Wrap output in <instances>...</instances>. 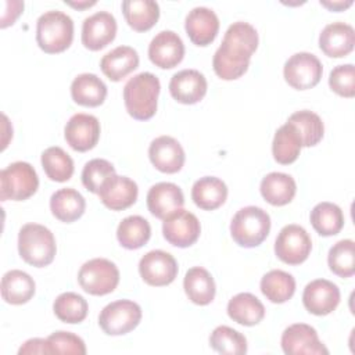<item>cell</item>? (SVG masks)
Listing matches in <instances>:
<instances>
[{"instance_id":"1","label":"cell","mask_w":355,"mask_h":355,"mask_svg":"<svg viewBox=\"0 0 355 355\" xmlns=\"http://www.w3.org/2000/svg\"><path fill=\"white\" fill-rule=\"evenodd\" d=\"M257 47V29L248 22H233L226 29L222 44L214 54L212 67L215 73L225 80L239 79L247 72L251 55Z\"/></svg>"},{"instance_id":"18","label":"cell","mask_w":355,"mask_h":355,"mask_svg":"<svg viewBox=\"0 0 355 355\" xmlns=\"http://www.w3.org/2000/svg\"><path fill=\"white\" fill-rule=\"evenodd\" d=\"M139 189L135 180L128 176L111 175L100 187L98 197L111 211H122L133 205L137 200Z\"/></svg>"},{"instance_id":"43","label":"cell","mask_w":355,"mask_h":355,"mask_svg":"<svg viewBox=\"0 0 355 355\" xmlns=\"http://www.w3.org/2000/svg\"><path fill=\"white\" fill-rule=\"evenodd\" d=\"M50 354H72V355H85L86 354V345L85 341L71 333V331H64L58 330L51 333L47 337Z\"/></svg>"},{"instance_id":"26","label":"cell","mask_w":355,"mask_h":355,"mask_svg":"<svg viewBox=\"0 0 355 355\" xmlns=\"http://www.w3.org/2000/svg\"><path fill=\"white\" fill-rule=\"evenodd\" d=\"M35 280L24 270L12 269L1 277V297L7 304L22 305L35 295Z\"/></svg>"},{"instance_id":"5","label":"cell","mask_w":355,"mask_h":355,"mask_svg":"<svg viewBox=\"0 0 355 355\" xmlns=\"http://www.w3.org/2000/svg\"><path fill=\"white\" fill-rule=\"evenodd\" d=\"M270 216L255 205L239 209L230 222V234L233 240L244 248L259 245L269 234Z\"/></svg>"},{"instance_id":"10","label":"cell","mask_w":355,"mask_h":355,"mask_svg":"<svg viewBox=\"0 0 355 355\" xmlns=\"http://www.w3.org/2000/svg\"><path fill=\"white\" fill-rule=\"evenodd\" d=\"M283 73L286 82L291 87L297 90H308L319 83L323 67L315 54L300 51L286 61Z\"/></svg>"},{"instance_id":"23","label":"cell","mask_w":355,"mask_h":355,"mask_svg":"<svg viewBox=\"0 0 355 355\" xmlns=\"http://www.w3.org/2000/svg\"><path fill=\"white\" fill-rule=\"evenodd\" d=\"M354 28L345 22H331L319 35V47L327 57H345L354 50Z\"/></svg>"},{"instance_id":"3","label":"cell","mask_w":355,"mask_h":355,"mask_svg":"<svg viewBox=\"0 0 355 355\" xmlns=\"http://www.w3.org/2000/svg\"><path fill=\"white\" fill-rule=\"evenodd\" d=\"M18 252L32 266H47L57 252L54 234L43 225L26 223L18 233Z\"/></svg>"},{"instance_id":"11","label":"cell","mask_w":355,"mask_h":355,"mask_svg":"<svg viewBox=\"0 0 355 355\" xmlns=\"http://www.w3.org/2000/svg\"><path fill=\"white\" fill-rule=\"evenodd\" d=\"M201 233V225L197 216L186 209H178L164 219L162 234L165 240L180 248L193 245Z\"/></svg>"},{"instance_id":"39","label":"cell","mask_w":355,"mask_h":355,"mask_svg":"<svg viewBox=\"0 0 355 355\" xmlns=\"http://www.w3.org/2000/svg\"><path fill=\"white\" fill-rule=\"evenodd\" d=\"M53 311L61 322L73 324V323H80L86 319L89 305L80 294L67 291L60 294L54 300Z\"/></svg>"},{"instance_id":"45","label":"cell","mask_w":355,"mask_h":355,"mask_svg":"<svg viewBox=\"0 0 355 355\" xmlns=\"http://www.w3.org/2000/svg\"><path fill=\"white\" fill-rule=\"evenodd\" d=\"M4 11L1 14V28H6L8 25H12L14 21L18 18V15L24 10V1L18 0H11V1H4Z\"/></svg>"},{"instance_id":"30","label":"cell","mask_w":355,"mask_h":355,"mask_svg":"<svg viewBox=\"0 0 355 355\" xmlns=\"http://www.w3.org/2000/svg\"><path fill=\"white\" fill-rule=\"evenodd\" d=\"M229 318L243 326H255L265 316L263 304L251 293H239L227 302Z\"/></svg>"},{"instance_id":"7","label":"cell","mask_w":355,"mask_h":355,"mask_svg":"<svg viewBox=\"0 0 355 355\" xmlns=\"http://www.w3.org/2000/svg\"><path fill=\"white\" fill-rule=\"evenodd\" d=\"M78 282L86 293L92 295H105L116 288L119 270L110 259L93 258L80 266Z\"/></svg>"},{"instance_id":"27","label":"cell","mask_w":355,"mask_h":355,"mask_svg":"<svg viewBox=\"0 0 355 355\" xmlns=\"http://www.w3.org/2000/svg\"><path fill=\"white\" fill-rule=\"evenodd\" d=\"M71 96L79 105L98 107L107 97V86L94 73H80L71 83Z\"/></svg>"},{"instance_id":"21","label":"cell","mask_w":355,"mask_h":355,"mask_svg":"<svg viewBox=\"0 0 355 355\" xmlns=\"http://www.w3.org/2000/svg\"><path fill=\"white\" fill-rule=\"evenodd\" d=\"M183 204V191L178 184L171 182H159L151 186L147 193V208L158 219H165L172 212L180 209Z\"/></svg>"},{"instance_id":"38","label":"cell","mask_w":355,"mask_h":355,"mask_svg":"<svg viewBox=\"0 0 355 355\" xmlns=\"http://www.w3.org/2000/svg\"><path fill=\"white\" fill-rule=\"evenodd\" d=\"M42 166L50 180L67 182L73 175L72 158L57 146L49 147L42 153Z\"/></svg>"},{"instance_id":"6","label":"cell","mask_w":355,"mask_h":355,"mask_svg":"<svg viewBox=\"0 0 355 355\" xmlns=\"http://www.w3.org/2000/svg\"><path fill=\"white\" fill-rule=\"evenodd\" d=\"M39 178L29 162L17 161L0 172V198L1 201H22L36 193Z\"/></svg>"},{"instance_id":"12","label":"cell","mask_w":355,"mask_h":355,"mask_svg":"<svg viewBox=\"0 0 355 355\" xmlns=\"http://www.w3.org/2000/svg\"><path fill=\"white\" fill-rule=\"evenodd\" d=\"M139 273L150 286H168L178 275V262L169 252L153 250L141 257L139 262Z\"/></svg>"},{"instance_id":"22","label":"cell","mask_w":355,"mask_h":355,"mask_svg":"<svg viewBox=\"0 0 355 355\" xmlns=\"http://www.w3.org/2000/svg\"><path fill=\"white\" fill-rule=\"evenodd\" d=\"M169 92L178 103L196 104L207 93V79L197 69H183L171 78Z\"/></svg>"},{"instance_id":"17","label":"cell","mask_w":355,"mask_h":355,"mask_svg":"<svg viewBox=\"0 0 355 355\" xmlns=\"http://www.w3.org/2000/svg\"><path fill=\"white\" fill-rule=\"evenodd\" d=\"M184 55V44L173 31H161L148 44L150 61L162 69L176 67Z\"/></svg>"},{"instance_id":"44","label":"cell","mask_w":355,"mask_h":355,"mask_svg":"<svg viewBox=\"0 0 355 355\" xmlns=\"http://www.w3.org/2000/svg\"><path fill=\"white\" fill-rule=\"evenodd\" d=\"M330 89L341 97L351 98L355 96V68L352 64L337 65L329 76Z\"/></svg>"},{"instance_id":"47","label":"cell","mask_w":355,"mask_h":355,"mask_svg":"<svg viewBox=\"0 0 355 355\" xmlns=\"http://www.w3.org/2000/svg\"><path fill=\"white\" fill-rule=\"evenodd\" d=\"M320 4L327 7L329 10H333V11H341L347 7H349L352 4V0H348V1H322L320 0Z\"/></svg>"},{"instance_id":"48","label":"cell","mask_w":355,"mask_h":355,"mask_svg":"<svg viewBox=\"0 0 355 355\" xmlns=\"http://www.w3.org/2000/svg\"><path fill=\"white\" fill-rule=\"evenodd\" d=\"M67 4L72 6V7H76V8H85V7H90V6H94L96 1H82V3H73V1H65Z\"/></svg>"},{"instance_id":"13","label":"cell","mask_w":355,"mask_h":355,"mask_svg":"<svg viewBox=\"0 0 355 355\" xmlns=\"http://www.w3.org/2000/svg\"><path fill=\"white\" fill-rule=\"evenodd\" d=\"M282 348L287 355L329 354V349L320 343L318 331L305 323H294L283 331Z\"/></svg>"},{"instance_id":"4","label":"cell","mask_w":355,"mask_h":355,"mask_svg":"<svg viewBox=\"0 0 355 355\" xmlns=\"http://www.w3.org/2000/svg\"><path fill=\"white\" fill-rule=\"evenodd\" d=\"M73 40V21L62 11H46L36 22V42L47 54L67 50Z\"/></svg>"},{"instance_id":"41","label":"cell","mask_w":355,"mask_h":355,"mask_svg":"<svg viewBox=\"0 0 355 355\" xmlns=\"http://www.w3.org/2000/svg\"><path fill=\"white\" fill-rule=\"evenodd\" d=\"M209 345L214 351L226 355H241L247 352V338L229 326H218L209 336Z\"/></svg>"},{"instance_id":"33","label":"cell","mask_w":355,"mask_h":355,"mask_svg":"<svg viewBox=\"0 0 355 355\" xmlns=\"http://www.w3.org/2000/svg\"><path fill=\"white\" fill-rule=\"evenodd\" d=\"M261 291L270 302L283 304L294 295L295 279L280 269L269 270L261 279Z\"/></svg>"},{"instance_id":"29","label":"cell","mask_w":355,"mask_h":355,"mask_svg":"<svg viewBox=\"0 0 355 355\" xmlns=\"http://www.w3.org/2000/svg\"><path fill=\"white\" fill-rule=\"evenodd\" d=\"M262 197L272 205L282 207L288 204L297 191L293 176L283 172H270L262 178L259 186Z\"/></svg>"},{"instance_id":"28","label":"cell","mask_w":355,"mask_h":355,"mask_svg":"<svg viewBox=\"0 0 355 355\" xmlns=\"http://www.w3.org/2000/svg\"><path fill=\"white\" fill-rule=\"evenodd\" d=\"M183 287L189 300L197 305H208L215 298L216 287L214 277L201 266L190 268L186 272Z\"/></svg>"},{"instance_id":"40","label":"cell","mask_w":355,"mask_h":355,"mask_svg":"<svg viewBox=\"0 0 355 355\" xmlns=\"http://www.w3.org/2000/svg\"><path fill=\"white\" fill-rule=\"evenodd\" d=\"M330 270L340 277H351L355 273V243L349 239L337 241L327 255Z\"/></svg>"},{"instance_id":"31","label":"cell","mask_w":355,"mask_h":355,"mask_svg":"<svg viewBox=\"0 0 355 355\" xmlns=\"http://www.w3.org/2000/svg\"><path fill=\"white\" fill-rule=\"evenodd\" d=\"M86 208V201L83 196L72 189L65 187L53 193L50 198L51 214L61 222L71 223L79 219Z\"/></svg>"},{"instance_id":"46","label":"cell","mask_w":355,"mask_h":355,"mask_svg":"<svg viewBox=\"0 0 355 355\" xmlns=\"http://www.w3.org/2000/svg\"><path fill=\"white\" fill-rule=\"evenodd\" d=\"M18 354H50L47 338H31L25 341L18 349Z\"/></svg>"},{"instance_id":"15","label":"cell","mask_w":355,"mask_h":355,"mask_svg":"<svg viewBox=\"0 0 355 355\" xmlns=\"http://www.w3.org/2000/svg\"><path fill=\"white\" fill-rule=\"evenodd\" d=\"M116 35V19L108 11H97L85 18L82 24V43L86 49L97 51L108 46Z\"/></svg>"},{"instance_id":"24","label":"cell","mask_w":355,"mask_h":355,"mask_svg":"<svg viewBox=\"0 0 355 355\" xmlns=\"http://www.w3.org/2000/svg\"><path fill=\"white\" fill-rule=\"evenodd\" d=\"M139 67V54L130 46H118L103 55L100 68L112 82H119Z\"/></svg>"},{"instance_id":"8","label":"cell","mask_w":355,"mask_h":355,"mask_svg":"<svg viewBox=\"0 0 355 355\" xmlns=\"http://www.w3.org/2000/svg\"><path fill=\"white\" fill-rule=\"evenodd\" d=\"M141 320V308L130 300H118L105 305L98 315V324L108 336H123Z\"/></svg>"},{"instance_id":"14","label":"cell","mask_w":355,"mask_h":355,"mask_svg":"<svg viewBox=\"0 0 355 355\" xmlns=\"http://www.w3.org/2000/svg\"><path fill=\"white\" fill-rule=\"evenodd\" d=\"M64 137L75 151H89L100 139V122L90 114H75L65 125Z\"/></svg>"},{"instance_id":"36","label":"cell","mask_w":355,"mask_h":355,"mask_svg":"<svg viewBox=\"0 0 355 355\" xmlns=\"http://www.w3.org/2000/svg\"><path fill=\"white\" fill-rule=\"evenodd\" d=\"M313 229L320 236H334L344 226V214L341 208L333 202L323 201L316 204L309 215Z\"/></svg>"},{"instance_id":"35","label":"cell","mask_w":355,"mask_h":355,"mask_svg":"<svg viewBox=\"0 0 355 355\" xmlns=\"http://www.w3.org/2000/svg\"><path fill=\"white\" fill-rule=\"evenodd\" d=\"M301 147L302 144H301L298 132L291 123L286 122L276 130L273 143H272V153H273V158L279 164H283V165L293 164L298 158Z\"/></svg>"},{"instance_id":"19","label":"cell","mask_w":355,"mask_h":355,"mask_svg":"<svg viewBox=\"0 0 355 355\" xmlns=\"http://www.w3.org/2000/svg\"><path fill=\"white\" fill-rule=\"evenodd\" d=\"M151 164L164 173H176L184 164V150L180 143L171 136L154 139L148 147Z\"/></svg>"},{"instance_id":"20","label":"cell","mask_w":355,"mask_h":355,"mask_svg":"<svg viewBox=\"0 0 355 355\" xmlns=\"http://www.w3.org/2000/svg\"><path fill=\"white\" fill-rule=\"evenodd\" d=\"M184 28L187 36L194 44L208 46L218 35L219 18L208 7H194L186 15Z\"/></svg>"},{"instance_id":"32","label":"cell","mask_w":355,"mask_h":355,"mask_svg":"<svg viewBox=\"0 0 355 355\" xmlns=\"http://www.w3.org/2000/svg\"><path fill=\"white\" fill-rule=\"evenodd\" d=\"M122 12L132 29L144 32L157 24L159 6L153 0H125L122 1Z\"/></svg>"},{"instance_id":"34","label":"cell","mask_w":355,"mask_h":355,"mask_svg":"<svg viewBox=\"0 0 355 355\" xmlns=\"http://www.w3.org/2000/svg\"><path fill=\"white\" fill-rule=\"evenodd\" d=\"M151 236V226L147 219L140 215H130L122 219L116 229L119 244L128 250L143 247Z\"/></svg>"},{"instance_id":"42","label":"cell","mask_w":355,"mask_h":355,"mask_svg":"<svg viewBox=\"0 0 355 355\" xmlns=\"http://www.w3.org/2000/svg\"><path fill=\"white\" fill-rule=\"evenodd\" d=\"M114 173L115 168L110 161L94 158L85 164L82 171V183L89 191L98 194L101 184Z\"/></svg>"},{"instance_id":"25","label":"cell","mask_w":355,"mask_h":355,"mask_svg":"<svg viewBox=\"0 0 355 355\" xmlns=\"http://www.w3.org/2000/svg\"><path fill=\"white\" fill-rule=\"evenodd\" d=\"M191 198L198 208L214 211L226 201L227 186L222 179L215 176L200 178L191 187Z\"/></svg>"},{"instance_id":"37","label":"cell","mask_w":355,"mask_h":355,"mask_svg":"<svg viewBox=\"0 0 355 355\" xmlns=\"http://www.w3.org/2000/svg\"><path fill=\"white\" fill-rule=\"evenodd\" d=\"M287 122L291 123L298 132L302 147L316 146L323 137L324 125L320 116L309 110H302L291 114Z\"/></svg>"},{"instance_id":"2","label":"cell","mask_w":355,"mask_h":355,"mask_svg":"<svg viewBox=\"0 0 355 355\" xmlns=\"http://www.w3.org/2000/svg\"><path fill=\"white\" fill-rule=\"evenodd\" d=\"M159 79L151 72H140L130 78L123 87V101L128 114L137 121H147L157 111Z\"/></svg>"},{"instance_id":"16","label":"cell","mask_w":355,"mask_h":355,"mask_svg":"<svg viewBox=\"0 0 355 355\" xmlns=\"http://www.w3.org/2000/svg\"><path fill=\"white\" fill-rule=\"evenodd\" d=\"M302 302L306 311L313 315H329L340 302V288L330 280L315 279L305 286Z\"/></svg>"},{"instance_id":"9","label":"cell","mask_w":355,"mask_h":355,"mask_svg":"<svg viewBox=\"0 0 355 355\" xmlns=\"http://www.w3.org/2000/svg\"><path fill=\"white\" fill-rule=\"evenodd\" d=\"M312 240L308 232L300 225H286L275 241V254L288 265H300L309 257Z\"/></svg>"}]
</instances>
